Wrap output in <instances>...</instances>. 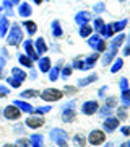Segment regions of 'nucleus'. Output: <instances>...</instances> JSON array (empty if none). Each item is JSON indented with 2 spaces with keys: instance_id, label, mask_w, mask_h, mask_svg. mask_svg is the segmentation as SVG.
Returning <instances> with one entry per match:
<instances>
[{
  "instance_id": "bb28decb",
  "label": "nucleus",
  "mask_w": 130,
  "mask_h": 147,
  "mask_svg": "<svg viewBox=\"0 0 130 147\" xmlns=\"http://www.w3.org/2000/svg\"><path fill=\"white\" fill-rule=\"evenodd\" d=\"M124 69V57H115L112 61V64L109 65V72L111 74H117Z\"/></svg>"
},
{
  "instance_id": "7ed1b4c3",
  "label": "nucleus",
  "mask_w": 130,
  "mask_h": 147,
  "mask_svg": "<svg viewBox=\"0 0 130 147\" xmlns=\"http://www.w3.org/2000/svg\"><path fill=\"white\" fill-rule=\"evenodd\" d=\"M86 141H88V146L101 147L104 142L107 141V134H106L101 127H94V129L89 131L88 136H86Z\"/></svg>"
},
{
  "instance_id": "ddd939ff",
  "label": "nucleus",
  "mask_w": 130,
  "mask_h": 147,
  "mask_svg": "<svg viewBox=\"0 0 130 147\" xmlns=\"http://www.w3.org/2000/svg\"><path fill=\"white\" fill-rule=\"evenodd\" d=\"M98 80H99V75L96 72H91V74H88V75L81 77V79H78L77 87L78 88H85V87H88V85L94 84V82H98Z\"/></svg>"
},
{
  "instance_id": "473e14b6",
  "label": "nucleus",
  "mask_w": 130,
  "mask_h": 147,
  "mask_svg": "<svg viewBox=\"0 0 130 147\" xmlns=\"http://www.w3.org/2000/svg\"><path fill=\"white\" fill-rule=\"evenodd\" d=\"M21 100H29V98H37L39 96V90H34V88H26L20 93Z\"/></svg>"
},
{
  "instance_id": "2eb2a0df",
  "label": "nucleus",
  "mask_w": 130,
  "mask_h": 147,
  "mask_svg": "<svg viewBox=\"0 0 130 147\" xmlns=\"http://www.w3.org/2000/svg\"><path fill=\"white\" fill-rule=\"evenodd\" d=\"M117 57V53L115 51H112V49H106L103 54H101V57H99V62H101V65L103 67H107V65H111L112 64V61Z\"/></svg>"
},
{
  "instance_id": "2f4dec72",
  "label": "nucleus",
  "mask_w": 130,
  "mask_h": 147,
  "mask_svg": "<svg viewBox=\"0 0 130 147\" xmlns=\"http://www.w3.org/2000/svg\"><path fill=\"white\" fill-rule=\"evenodd\" d=\"M106 25V21H104L103 16H93V20H91V26H93L94 33H99L103 30V26Z\"/></svg>"
},
{
  "instance_id": "5fc2aeb1",
  "label": "nucleus",
  "mask_w": 130,
  "mask_h": 147,
  "mask_svg": "<svg viewBox=\"0 0 130 147\" xmlns=\"http://www.w3.org/2000/svg\"><path fill=\"white\" fill-rule=\"evenodd\" d=\"M13 131H15L16 134H21V132H23V124H20V126H15V129H13Z\"/></svg>"
},
{
  "instance_id": "f3484780",
  "label": "nucleus",
  "mask_w": 130,
  "mask_h": 147,
  "mask_svg": "<svg viewBox=\"0 0 130 147\" xmlns=\"http://www.w3.org/2000/svg\"><path fill=\"white\" fill-rule=\"evenodd\" d=\"M49 137L54 142V141H57V139H70V134L65 129H62V127H52L51 131H49Z\"/></svg>"
},
{
  "instance_id": "0eeeda50",
  "label": "nucleus",
  "mask_w": 130,
  "mask_h": 147,
  "mask_svg": "<svg viewBox=\"0 0 130 147\" xmlns=\"http://www.w3.org/2000/svg\"><path fill=\"white\" fill-rule=\"evenodd\" d=\"M2 115H3V118L8 121H18L23 116V113H21V110L18 108L16 105H7L5 108H3V111H2Z\"/></svg>"
},
{
  "instance_id": "79ce46f5",
  "label": "nucleus",
  "mask_w": 130,
  "mask_h": 147,
  "mask_svg": "<svg viewBox=\"0 0 130 147\" xmlns=\"http://www.w3.org/2000/svg\"><path fill=\"white\" fill-rule=\"evenodd\" d=\"M120 49H122V57H130V33H129V36L125 38L124 46Z\"/></svg>"
},
{
  "instance_id": "a18cd8bd",
  "label": "nucleus",
  "mask_w": 130,
  "mask_h": 147,
  "mask_svg": "<svg viewBox=\"0 0 130 147\" xmlns=\"http://www.w3.org/2000/svg\"><path fill=\"white\" fill-rule=\"evenodd\" d=\"M5 80L8 82V85H10V87H13V88H20V87H21V84H23L21 80L15 79V77H7Z\"/></svg>"
},
{
  "instance_id": "338daca9",
  "label": "nucleus",
  "mask_w": 130,
  "mask_h": 147,
  "mask_svg": "<svg viewBox=\"0 0 130 147\" xmlns=\"http://www.w3.org/2000/svg\"><path fill=\"white\" fill-rule=\"evenodd\" d=\"M44 2H49V0H44Z\"/></svg>"
},
{
  "instance_id": "412c9836",
  "label": "nucleus",
  "mask_w": 130,
  "mask_h": 147,
  "mask_svg": "<svg viewBox=\"0 0 130 147\" xmlns=\"http://www.w3.org/2000/svg\"><path fill=\"white\" fill-rule=\"evenodd\" d=\"M16 13L26 20V18H29V16L33 15V8H31V5H29L28 2H20V3H18V10H16Z\"/></svg>"
},
{
  "instance_id": "49530a36",
  "label": "nucleus",
  "mask_w": 130,
  "mask_h": 147,
  "mask_svg": "<svg viewBox=\"0 0 130 147\" xmlns=\"http://www.w3.org/2000/svg\"><path fill=\"white\" fill-rule=\"evenodd\" d=\"M107 88H109L107 85H103V87H99L98 88V98L99 100H104V98L107 96Z\"/></svg>"
},
{
  "instance_id": "b1692460",
  "label": "nucleus",
  "mask_w": 130,
  "mask_h": 147,
  "mask_svg": "<svg viewBox=\"0 0 130 147\" xmlns=\"http://www.w3.org/2000/svg\"><path fill=\"white\" fill-rule=\"evenodd\" d=\"M18 62H20V65H21V67L28 69V70H29V69H33V67H34V64H36V62H34V61H33L31 57H29V56H26L25 53L18 56Z\"/></svg>"
},
{
  "instance_id": "603ef678",
  "label": "nucleus",
  "mask_w": 130,
  "mask_h": 147,
  "mask_svg": "<svg viewBox=\"0 0 130 147\" xmlns=\"http://www.w3.org/2000/svg\"><path fill=\"white\" fill-rule=\"evenodd\" d=\"M115 146H117L115 142H107V141H106V142H104V144H103L101 147H115Z\"/></svg>"
},
{
  "instance_id": "393cba45",
  "label": "nucleus",
  "mask_w": 130,
  "mask_h": 147,
  "mask_svg": "<svg viewBox=\"0 0 130 147\" xmlns=\"http://www.w3.org/2000/svg\"><path fill=\"white\" fill-rule=\"evenodd\" d=\"M72 144L75 147H88L86 136H85V134H81V132H77V134L72 137Z\"/></svg>"
},
{
  "instance_id": "c756f323",
  "label": "nucleus",
  "mask_w": 130,
  "mask_h": 147,
  "mask_svg": "<svg viewBox=\"0 0 130 147\" xmlns=\"http://www.w3.org/2000/svg\"><path fill=\"white\" fill-rule=\"evenodd\" d=\"M103 105L115 110V108L119 106V96H117V95H109V96H106V98L103 100Z\"/></svg>"
},
{
  "instance_id": "4468645a",
  "label": "nucleus",
  "mask_w": 130,
  "mask_h": 147,
  "mask_svg": "<svg viewBox=\"0 0 130 147\" xmlns=\"http://www.w3.org/2000/svg\"><path fill=\"white\" fill-rule=\"evenodd\" d=\"M99 57H101V54L99 53H91L89 56H83V59H85V67H83V70L86 72V70H91V69L96 65V64L99 62Z\"/></svg>"
},
{
  "instance_id": "20e7f679",
  "label": "nucleus",
  "mask_w": 130,
  "mask_h": 147,
  "mask_svg": "<svg viewBox=\"0 0 130 147\" xmlns=\"http://www.w3.org/2000/svg\"><path fill=\"white\" fill-rule=\"evenodd\" d=\"M120 119L117 118L115 115H112V116H107V118H104L103 119V129L106 134H114L115 131H119V127H120Z\"/></svg>"
},
{
  "instance_id": "de8ad7c7",
  "label": "nucleus",
  "mask_w": 130,
  "mask_h": 147,
  "mask_svg": "<svg viewBox=\"0 0 130 147\" xmlns=\"http://www.w3.org/2000/svg\"><path fill=\"white\" fill-rule=\"evenodd\" d=\"M16 146L18 147H31V142H29V139H26V137H20L16 141Z\"/></svg>"
},
{
  "instance_id": "dca6fc26",
  "label": "nucleus",
  "mask_w": 130,
  "mask_h": 147,
  "mask_svg": "<svg viewBox=\"0 0 130 147\" xmlns=\"http://www.w3.org/2000/svg\"><path fill=\"white\" fill-rule=\"evenodd\" d=\"M36 65H37V69H39V72L47 74L52 67V59L49 57V56H41V57L36 61Z\"/></svg>"
},
{
  "instance_id": "4d7b16f0",
  "label": "nucleus",
  "mask_w": 130,
  "mask_h": 147,
  "mask_svg": "<svg viewBox=\"0 0 130 147\" xmlns=\"http://www.w3.org/2000/svg\"><path fill=\"white\" fill-rule=\"evenodd\" d=\"M2 147H18L16 144H11V142H7V144H3Z\"/></svg>"
},
{
  "instance_id": "f8f14e48",
  "label": "nucleus",
  "mask_w": 130,
  "mask_h": 147,
  "mask_svg": "<svg viewBox=\"0 0 130 147\" xmlns=\"http://www.w3.org/2000/svg\"><path fill=\"white\" fill-rule=\"evenodd\" d=\"M77 116H78L77 108H62L60 119H62V123H65V124H70V123H75Z\"/></svg>"
},
{
  "instance_id": "aec40b11",
  "label": "nucleus",
  "mask_w": 130,
  "mask_h": 147,
  "mask_svg": "<svg viewBox=\"0 0 130 147\" xmlns=\"http://www.w3.org/2000/svg\"><path fill=\"white\" fill-rule=\"evenodd\" d=\"M51 33H52V38H54V39H60V38L63 36V28H62L60 20H52Z\"/></svg>"
},
{
  "instance_id": "1a4fd4ad",
  "label": "nucleus",
  "mask_w": 130,
  "mask_h": 147,
  "mask_svg": "<svg viewBox=\"0 0 130 147\" xmlns=\"http://www.w3.org/2000/svg\"><path fill=\"white\" fill-rule=\"evenodd\" d=\"M93 13L88 10H80L75 13V16H73V20H75V23H77V26H83V25H88V23H91V20H93Z\"/></svg>"
},
{
  "instance_id": "423d86ee",
  "label": "nucleus",
  "mask_w": 130,
  "mask_h": 147,
  "mask_svg": "<svg viewBox=\"0 0 130 147\" xmlns=\"http://www.w3.org/2000/svg\"><path fill=\"white\" fill-rule=\"evenodd\" d=\"M99 103L98 100H85L80 106V111H81V115L85 116H93L98 113V108H99Z\"/></svg>"
},
{
  "instance_id": "13d9d810",
  "label": "nucleus",
  "mask_w": 130,
  "mask_h": 147,
  "mask_svg": "<svg viewBox=\"0 0 130 147\" xmlns=\"http://www.w3.org/2000/svg\"><path fill=\"white\" fill-rule=\"evenodd\" d=\"M42 2H44V0H33L34 5H42Z\"/></svg>"
},
{
  "instance_id": "f704fd0d",
  "label": "nucleus",
  "mask_w": 130,
  "mask_h": 147,
  "mask_svg": "<svg viewBox=\"0 0 130 147\" xmlns=\"http://www.w3.org/2000/svg\"><path fill=\"white\" fill-rule=\"evenodd\" d=\"M96 115L99 116V118H107V116H112L114 115V110L112 108H109V106H106V105H99V108H98V113Z\"/></svg>"
},
{
  "instance_id": "39448f33",
  "label": "nucleus",
  "mask_w": 130,
  "mask_h": 147,
  "mask_svg": "<svg viewBox=\"0 0 130 147\" xmlns=\"http://www.w3.org/2000/svg\"><path fill=\"white\" fill-rule=\"evenodd\" d=\"M46 124V118L41 115H36V113H31V115L26 116L25 119V126L33 129V131H36V129H41L42 126Z\"/></svg>"
},
{
  "instance_id": "c85d7f7f",
  "label": "nucleus",
  "mask_w": 130,
  "mask_h": 147,
  "mask_svg": "<svg viewBox=\"0 0 130 147\" xmlns=\"http://www.w3.org/2000/svg\"><path fill=\"white\" fill-rule=\"evenodd\" d=\"M112 25H114V33H124L125 28L129 26V18H122L119 21H112Z\"/></svg>"
},
{
  "instance_id": "4be33fe9",
  "label": "nucleus",
  "mask_w": 130,
  "mask_h": 147,
  "mask_svg": "<svg viewBox=\"0 0 130 147\" xmlns=\"http://www.w3.org/2000/svg\"><path fill=\"white\" fill-rule=\"evenodd\" d=\"M13 105H16L21 110V113H26V115H31L33 111H34V106L29 105V103H28V100H21V98H20V100L13 101Z\"/></svg>"
},
{
  "instance_id": "a211bd4d",
  "label": "nucleus",
  "mask_w": 130,
  "mask_h": 147,
  "mask_svg": "<svg viewBox=\"0 0 130 147\" xmlns=\"http://www.w3.org/2000/svg\"><path fill=\"white\" fill-rule=\"evenodd\" d=\"M33 44H34V49H36V53L39 54V56H44V54L49 51V44L46 42V39L42 36L36 38V39L33 41Z\"/></svg>"
},
{
  "instance_id": "e433bc0d",
  "label": "nucleus",
  "mask_w": 130,
  "mask_h": 147,
  "mask_svg": "<svg viewBox=\"0 0 130 147\" xmlns=\"http://www.w3.org/2000/svg\"><path fill=\"white\" fill-rule=\"evenodd\" d=\"M72 74H73V67L70 65V64H65V65L60 67V79H62V80L70 79V77H72Z\"/></svg>"
},
{
  "instance_id": "0e129e2a",
  "label": "nucleus",
  "mask_w": 130,
  "mask_h": 147,
  "mask_svg": "<svg viewBox=\"0 0 130 147\" xmlns=\"http://www.w3.org/2000/svg\"><path fill=\"white\" fill-rule=\"evenodd\" d=\"M127 144H129V147H130V137H129V141H127Z\"/></svg>"
},
{
  "instance_id": "a878e982",
  "label": "nucleus",
  "mask_w": 130,
  "mask_h": 147,
  "mask_svg": "<svg viewBox=\"0 0 130 147\" xmlns=\"http://www.w3.org/2000/svg\"><path fill=\"white\" fill-rule=\"evenodd\" d=\"M93 33H94V30H93V26H91V23H88V25H83V26H78V36L83 38V39L89 38Z\"/></svg>"
},
{
  "instance_id": "bf43d9fd",
  "label": "nucleus",
  "mask_w": 130,
  "mask_h": 147,
  "mask_svg": "<svg viewBox=\"0 0 130 147\" xmlns=\"http://www.w3.org/2000/svg\"><path fill=\"white\" fill-rule=\"evenodd\" d=\"M115 147H129V144L127 142H122V144H119V146H115Z\"/></svg>"
},
{
  "instance_id": "7c9ffc66",
  "label": "nucleus",
  "mask_w": 130,
  "mask_h": 147,
  "mask_svg": "<svg viewBox=\"0 0 130 147\" xmlns=\"http://www.w3.org/2000/svg\"><path fill=\"white\" fill-rule=\"evenodd\" d=\"M91 10H93V13H96V16H101L103 13H106V11H107V7H106V3H104V0H101V2L93 3Z\"/></svg>"
},
{
  "instance_id": "f257e3e1",
  "label": "nucleus",
  "mask_w": 130,
  "mask_h": 147,
  "mask_svg": "<svg viewBox=\"0 0 130 147\" xmlns=\"http://www.w3.org/2000/svg\"><path fill=\"white\" fill-rule=\"evenodd\" d=\"M7 44L8 46H20L21 42H23V39H25V33H23V28H21V25H18V23H11L10 25V30H8V33H7Z\"/></svg>"
},
{
  "instance_id": "72a5a7b5",
  "label": "nucleus",
  "mask_w": 130,
  "mask_h": 147,
  "mask_svg": "<svg viewBox=\"0 0 130 147\" xmlns=\"http://www.w3.org/2000/svg\"><path fill=\"white\" fill-rule=\"evenodd\" d=\"M11 77H15V79L21 80V82H25V80L28 79V74H26V70H23L21 67H13L11 69Z\"/></svg>"
},
{
  "instance_id": "c9c22d12",
  "label": "nucleus",
  "mask_w": 130,
  "mask_h": 147,
  "mask_svg": "<svg viewBox=\"0 0 130 147\" xmlns=\"http://www.w3.org/2000/svg\"><path fill=\"white\" fill-rule=\"evenodd\" d=\"M114 115L120 119V123H122V121H127V119H129V110H127V108H124V106H120V105L114 110Z\"/></svg>"
},
{
  "instance_id": "864d4df0",
  "label": "nucleus",
  "mask_w": 130,
  "mask_h": 147,
  "mask_svg": "<svg viewBox=\"0 0 130 147\" xmlns=\"http://www.w3.org/2000/svg\"><path fill=\"white\" fill-rule=\"evenodd\" d=\"M2 56H3L5 59L10 57V54H8V51H7V47H2Z\"/></svg>"
},
{
  "instance_id": "e2e57ef3",
  "label": "nucleus",
  "mask_w": 130,
  "mask_h": 147,
  "mask_svg": "<svg viewBox=\"0 0 130 147\" xmlns=\"http://www.w3.org/2000/svg\"><path fill=\"white\" fill-rule=\"evenodd\" d=\"M2 11H3V7H2V5H0V13H2Z\"/></svg>"
},
{
  "instance_id": "37998d69",
  "label": "nucleus",
  "mask_w": 130,
  "mask_h": 147,
  "mask_svg": "<svg viewBox=\"0 0 130 147\" xmlns=\"http://www.w3.org/2000/svg\"><path fill=\"white\" fill-rule=\"evenodd\" d=\"M106 49H107V41L101 38V39H99V42L96 44V47H94V51H96V53H99V54H103Z\"/></svg>"
},
{
  "instance_id": "58836bf2",
  "label": "nucleus",
  "mask_w": 130,
  "mask_h": 147,
  "mask_svg": "<svg viewBox=\"0 0 130 147\" xmlns=\"http://www.w3.org/2000/svg\"><path fill=\"white\" fill-rule=\"evenodd\" d=\"M73 67V70H83V67H85V59H83V56H77V57H73V61H72V64H70Z\"/></svg>"
},
{
  "instance_id": "6ab92c4d",
  "label": "nucleus",
  "mask_w": 130,
  "mask_h": 147,
  "mask_svg": "<svg viewBox=\"0 0 130 147\" xmlns=\"http://www.w3.org/2000/svg\"><path fill=\"white\" fill-rule=\"evenodd\" d=\"M21 28H23V31H26L28 36H34L37 33V23L33 20H23L21 21Z\"/></svg>"
},
{
  "instance_id": "8fccbe9b",
  "label": "nucleus",
  "mask_w": 130,
  "mask_h": 147,
  "mask_svg": "<svg viewBox=\"0 0 130 147\" xmlns=\"http://www.w3.org/2000/svg\"><path fill=\"white\" fill-rule=\"evenodd\" d=\"M119 131H120V134H122L124 137H130V126H129V124H124V126L120 124Z\"/></svg>"
},
{
  "instance_id": "774afa93",
  "label": "nucleus",
  "mask_w": 130,
  "mask_h": 147,
  "mask_svg": "<svg viewBox=\"0 0 130 147\" xmlns=\"http://www.w3.org/2000/svg\"><path fill=\"white\" fill-rule=\"evenodd\" d=\"M52 147H57V146H52Z\"/></svg>"
},
{
  "instance_id": "f03ea898",
  "label": "nucleus",
  "mask_w": 130,
  "mask_h": 147,
  "mask_svg": "<svg viewBox=\"0 0 130 147\" xmlns=\"http://www.w3.org/2000/svg\"><path fill=\"white\" fill-rule=\"evenodd\" d=\"M65 96L63 95L62 88H55V87H47L39 93V98L46 103H55V101H60Z\"/></svg>"
},
{
  "instance_id": "ea45409f",
  "label": "nucleus",
  "mask_w": 130,
  "mask_h": 147,
  "mask_svg": "<svg viewBox=\"0 0 130 147\" xmlns=\"http://www.w3.org/2000/svg\"><path fill=\"white\" fill-rule=\"evenodd\" d=\"M62 90H63V95H65V96H70V98H73V96L80 92V88H78L77 85H65Z\"/></svg>"
},
{
  "instance_id": "3c124183",
  "label": "nucleus",
  "mask_w": 130,
  "mask_h": 147,
  "mask_svg": "<svg viewBox=\"0 0 130 147\" xmlns=\"http://www.w3.org/2000/svg\"><path fill=\"white\" fill-rule=\"evenodd\" d=\"M28 79L29 80H37V70L34 67L29 69V74H28Z\"/></svg>"
},
{
  "instance_id": "6e6d98bb",
  "label": "nucleus",
  "mask_w": 130,
  "mask_h": 147,
  "mask_svg": "<svg viewBox=\"0 0 130 147\" xmlns=\"http://www.w3.org/2000/svg\"><path fill=\"white\" fill-rule=\"evenodd\" d=\"M52 49H54V51H55V53H60V46H59V44H55V42H54V44H52Z\"/></svg>"
},
{
  "instance_id": "9d476101",
  "label": "nucleus",
  "mask_w": 130,
  "mask_h": 147,
  "mask_svg": "<svg viewBox=\"0 0 130 147\" xmlns=\"http://www.w3.org/2000/svg\"><path fill=\"white\" fill-rule=\"evenodd\" d=\"M21 46H23V51H25L26 56H29V57L36 62L37 59L41 57L39 54L36 53V49H34V44H33V39H23V42H21Z\"/></svg>"
},
{
  "instance_id": "5701e85b",
  "label": "nucleus",
  "mask_w": 130,
  "mask_h": 147,
  "mask_svg": "<svg viewBox=\"0 0 130 147\" xmlns=\"http://www.w3.org/2000/svg\"><path fill=\"white\" fill-rule=\"evenodd\" d=\"M119 105L124 106L129 110L130 108V87L125 90H120V95H119Z\"/></svg>"
},
{
  "instance_id": "cd10ccee",
  "label": "nucleus",
  "mask_w": 130,
  "mask_h": 147,
  "mask_svg": "<svg viewBox=\"0 0 130 147\" xmlns=\"http://www.w3.org/2000/svg\"><path fill=\"white\" fill-rule=\"evenodd\" d=\"M10 21H8V16H3L2 15V18H0V38H5L7 33H8V30H10Z\"/></svg>"
},
{
  "instance_id": "4c0bfd02",
  "label": "nucleus",
  "mask_w": 130,
  "mask_h": 147,
  "mask_svg": "<svg viewBox=\"0 0 130 147\" xmlns=\"http://www.w3.org/2000/svg\"><path fill=\"white\" fill-rule=\"evenodd\" d=\"M31 147H44V136L42 134H33L29 137Z\"/></svg>"
},
{
  "instance_id": "052dcab7",
  "label": "nucleus",
  "mask_w": 130,
  "mask_h": 147,
  "mask_svg": "<svg viewBox=\"0 0 130 147\" xmlns=\"http://www.w3.org/2000/svg\"><path fill=\"white\" fill-rule=\"evenodd\" d=\"M20 2H21V0H11V3H13V5H18Z\"/></svg>"
},
{
  "instance_id": "9b49d317",
  "label": "nucleus",
  "mask_w": 130,
  "mask_h": 147,
  "mask_svg": "<svg viewBox=\"0 0 130 147\" xmlns=\"http://www.w3.org/2000/svg\"><path fill=\"white\" fill-rule=\"evenodd\" d=\"M63 64H65V61L60 59V61H57V62L51 67V70L47 72V79L51 80V82H57V80L60 79V67H62Z\"/></svg>"
},
{
  "instance_id": "09e8293b",
  "label": "nucleus",
  "mask_w": 130,
  "mask_h": 147,
  "mask_svg": "<svg viewBox=\"0 0 130 147\" xmlns=\"http://www.w3.org/2000/svg\"><path fill=\"white\" fill-rule=\"evenodd\" d=\"M130 87V82L127 77H122V79L119 80V90H125V88H129Z\"/></svg>"
},
{
  "instance_id": "69168bd1",
  "label": "nucleus",
  "mask_w": 130,
  "mask_h": 147,
  "mask_svg": "<svg viewBox=\"0 0 130 147\" xmlns=\"http://www.w3.org/2000/svg\"><path fill=\"white\" fill-rule=\"evenodd\" d=\"M78 2H83V0H78Z\"/></svg>"
},
{
  "instance_id": "a19ab883",
  "label": "nucleus",
  "mask_w": 130,
  "mask_h": 147,
  "mask_svg": "<svg viewBox=\"0 0 130 147\" xmlns=\"http://www.w3.org/2000/svg\"><path fill=\"white\" fill-rule=\"evenodd\" d=\"M99 39H101V36H99L98 33H93L89 38H86V44H88V46L94 51V47H96V44L99 42Z\"/></svg>"
},
{
  "instance_id": "c03bdc74",
  "label": "nucleus",
  "mask_w": 130,
  "mask_h": 147,
  "mask_svg": "<svg viewBox=\"0 0 130 147\" xmlns=\"http://www.w3.org/2000/svg\"><path fill=\"white\" fill-rule=\"evenodd\" d=\"M51 110H52V106H51V105H49V106H37V108H34V111H33V113L44 116V115H47V113H49Z\"/></svg>"
},
{
  "instance_id": "680f3d73",
  "label": "nucleus",
  "mask_w": 130,
  "mask_h": 147,
  "mask_svg": "<svg viewBox=\"0 0 130 147\" xmlns=\"http://www.w3.org/2000/svg\"><path fill=\"white\" fill-rule=\"evenodd\" d=\"M117 2H120V3H125V2H127V0H117Z\"/></svg>"
},
{
  "instance_id": "6e6552de",
  "label": "nucleus",
  "mask_w": 130,
  "mask_h": 147,
  "mask_svg": "<svg viewBox=\"0 0 130 147\" xmlns=\"http://www.w3.org/2000/svg\"><path fill=\"white\" fill-rule=\"evenodd\" d=\"M125 38H127L125 33H117V34H114V36L109 39V42H107V49H112V51H115V53H119L120 47L124 46Z\"/></svg>"
}]
</instances>
